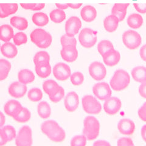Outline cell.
I'll list each match as a JSON object with an SVG mask.
<instances>
[{
  "label": "cell",
  "mask_w": 146,
  "mask_h": 146,
  "mask_svg": "<svg viewBox=\"0 0 146 146\" xmlns=\"http://www.w3.org/2000/svg\"><path fill=\"white\" fill-rule=\"evenodd\" d=\"M35 3H21L20 6L25 9L33 11L34 8L35 6Z\"/></svg>",
  "instance_id": "11a10c76"
},
{
  "label": "cell",
  "mask_w": 146,
  "mask_h": 146,
  "mask_svg": "<svg viewBox=\"0 0 146 146\" xmlns=\"http://www.w3.org/2000/svg\"><path fill=\"white\" fill-rule=\"evenodd\" d=\"M143 18L139 13H132L128 17L127 23L130 27L133 29H137L142 26L143 24Z\"/></svg>",
  "instance_id": "603a6c76"
},
{
  "label": "cell",
  "mask_w": 146,
  "mask_h": 146,
  "mask_svg": "<svg viewBox=\"0 0 146 146\" xmlns=\"http://www.w3.org/2000/svg\"><path fill=\"white\" fill-rule=\"evenodd\" d=\"M56 6L57 7V9H61V10H65V9L69 7L68 4H60V3H56Z\"/></svg>",
  "instance_id": "680465c9"
},
{
  "label": "cell",
  "mask_w": 146,
  "mask_h": 146,
  "mask_svg": "<svg viewBox=\"0 0 146 146\" xmlns=\"http://www.w3.org/2000/svg\"><path fill=\"white\" fill-rule=\"evenodd\" d=\"M82 107L84 110L91 115L99 114L102 110V106L100 103L91 95H86L82 98Z\"/></svg>",
  "instance_id": "5b68a950"
},
{
  "label": "cell",
  "mask_w": 146,
  "mask_h": 146,
  "mask_svg": "<svg viewBox=\"0 0 146 146\" xmlns=\"http://www.w3.org/2000/svg\"><path fill=\"white\" fill-rule=\"evenodd\" d=\"M82 27V21L80 18L76 16L70 17L65 23L66 34L70 36H74L79 33Z\"/></svg>",
  "instance_id": "8fae6325"
},
{
  "label": "cell",
  "mask_w": 146,
  "mask_h": 146,
  "mask_svg": "<svg viewBox=\"0 0 146 146\" xmlns=\"http://www.w3.org/2000/svg\"><path fill=\"white\" fill-rule=\"evenodd\" d=\"M58 124L55 121L53 120H48L42 123L41 125V130L43 132V133L46 135L49 132L51 131L55 127L58 125Z\"/></svg>",
  "instance_id": "f35d334b"
},
{
  "label": "cell",
  "mask_w": 146,
  "mask_h": 146,
  "mask_svg": "<svg viewBox=\"0 0 146 146\" xmlns=\"http://www.w3.org/2000/svg\"><path fill=\"white\" fill-rule=\"evenodd\" d=\"M139 55L141 58L146 62V44L143 45L139 50Z\"/></svg>",
  "instance_id": "9f6ffc18"
},
{
  "label": "cell",
  "mask_w": 146,
  "mask_h": 146,
  "mask_svg": "<svg viewBox=\"0 0 146 146\" xmlns=\"http://www.w3.org/2000/svg\"><path fill=\"white\" fill-rule=\"evenodd\" d=\"M80 16L84 21L86 22H91L96 18L97 11L96 8L92 6H85L81 9Z\"/></svg>",
  "instance_id": "d6986e66"
},
{
  "label": "cell",
  "mask_w": 146,
  "mask_h": 146,
  "mask_svg": "<svg viewBox=\"0 0 146 146\" xmlns=\"http://www.w3.org/2000/svg\"><path fill=\"white\" fill-rule=\"evenodd\" d=\"M79 104V96L74 91L68 93L65 98L64 105L66 110L69 112L76 111Z\"/></svg>",
  "instance_id": "7c38bea8"
},
{
  "label": "cell",
  "mask_w": 146,
  "mask_h": 146,
  "mask_svg": "<svg viewBox=\"0 0 146 146\" xmlns=\"http://www.w3.org/2000/svg\"><path fill=\"white\" fill-rule=\"evenodd\" d=\"M1 52L3 56L8 58H13L17 56L18 49L15 44L6 42L1 46Z\"/></svg>",
  "instance_id": "44dd1931"
},
{
  "label": "cell",
  "mask_w": 146,
  "mask_h": 146,
  "mask_svg": "<svg viewBox=\"0 0 146 146\" xmlns=\"http://www.w3.org/2000/svg\"><path fill=\"white\" fill-rule=\"evenodd\" d=\"M38 115L42 119L48 118L51 114V108L49 104L46 101L40 102L37 106Z\"/></svg>",
  "instance_id": "f546056e"
},
{
  "label": "cell",
  "mask_w": 146,
  "mask_h": 146,
  "mask_svg": "<svg viewBox=\"0 0 146 146\" xmlns=\"http://www.w3.org/2000/svg\"><path fill=\"white\" fill-rule=\"evenodd\" d=\"M71 83L76 86L81 85L84 81V76L80 72H74L70 76Z\"/></svg>",
  "instance_id": "b9f144b4"
},
{
  "label": "cell",
  "mask_w": 146,
  "mask_h": 146,
  "mask_svg": "<svg viewBox=\"0 0 146 146\" xmlns=\"http://www.w3.org/2000/svg\"><path fill=\"white\" fill-rule=\"evenodd\" d=\"M114 48V46L110 41L104 40L100 41L98 44V50L100 56H102L109 50Z\"/></svg>",
  "instance_id": "8d00e7d4"
},
{
  "label": "cell",
  "mask_w": 146,
  "mask_h": 146,
  "mask_svg": "<svg viewBox=\"0 0 146 146\" xmlns=\"http://www.w3.org/2000/svg\"><path fill=\"white\" fill-rule=\"evenodd\" d=\"M100 131V123L96 118L92 116L86 117L84 121L83 135L88 141L98 138Z\"/></svg>",
  "instance_id": "7a4b0ae2"
},
{
  "label": "cell",
  "mask_w": 146,
  "mask_h": 146,
  "mask_svg": "<svg viewBox=\"0 0 146 146\" xmlns=\"http://www.w3.org/2000/svg\"><path fill=\"white\" fill-rule=\"evenodd\" d=\"M48 138L54 142L60 143L65 139L66 133L62 128L59 125L55 127L54 129L46 135Z\"/></svg>",
  "instance_id": "ac0fdd59"
},
{
  "label": "cell",
  "mask_w": 146,
  "mask_h": 146,
  "mask_svg": "<svg viewBox=\"0 0 146 146\" xmlns=\"http://www.w3.org/2000/svg\"><path fill=\"white\" fill-rule=\"evenodd\" d=\"M87 138L84 135H77L71 139V146H85L87 142Z\"/></svg>",
  "instance_id": "60d3db41"
},
{
  "label": "cell",
  "mask_w": 146,
  "mask_h": 146,
  "mask_svg": "<svg viewBox=\"0 0 146 146\" xmlns=\"http://www.w3.org/2000/svg\"><path fill=\"white\" fill-rule=\"evenodd\" d=\"M49 17L51 21L55 23H60L66 19V13L65 11L61 9H54L50 12Z\"/></svg>",
  "instance_id": "d6a6232c"
},
{
  "label": "cell",
  "mask_w": 146,
  "mask_h": 146,
  "mask_svg": "<svg viewBox=\"0 0 146 146\" xmlns=\"http://www.w3.org/2000/svg\"><path fill=\"white\" fill-rule=\"evenodd\" d=\"M1 129L5 132V133L6 134L8 138L9 142V141H12L13 139L16 138V136H17L16 130L15 129V128L13 126L9 125H5L1 127Z\"/></svg>",
  "instance_id": "ee69618b"
},
{
  "label": "cell",
  "mask_w": 146,
  "mask_h": 146,
  "mask_svg": "<svg viewBox=\"0 0 146 146\" xmlns=\"http://www.w3.org/2000/svg\"><path fill=\"white\" fill-rule=\"evenodd\" d=\"M68 4L69 7H71V9H77L82 6V3H76V4L68 3Z\"/></svg>",
  "instance_id": "94428289"
},
{
  "label": "cell",
  "mask_w": 146,
  "mask_h": 146,
  "mask_svg": "<svg viewBox=\"0 0 146 146\" xmlns=\"http://www.w3.org/2000/svg\"><path fill=\"white\" fill-rule=\"evenodd\" d=\"M44 7H45V4H44V3L36 4L35 7L33 9V11H40V10H42V9Z\"/></svg>",
  "instance_id": "6125c7cd"
},
{
  "label": "cell",
  "mask_w": 146,
  "mask_h": 146,
  "mask_svg": "<svg viewBox=\"0 0 146 146\" xmlns=\"http://www.w3.org/2000/svg\"><path fill=\"white\" fill-rule=\"evenodd\" d=\"M119 23V20L117 17L112 14L110 15L104 19V28L108 33H113L117 29Z\"/></svg>",
  "instance_id": "7402d4cb"
},
{
  "label": "cell",
  "mask_w": 146,
  "mask_h": 146,
  "mask_svg": "<svg viewBox=\"0 0 146 146\" xmlns=\"http://www.w3.org/2000/svg\"><path fill=\"white\" fill-rule=\"evenodd\" d=\"M138 114L141 120L146 122V102L139 108Z\"/></svg>",
  "instance_id": "f907efd6"
},
{
  "label": "cell",
  "mask_w": 146,
  "mask_h": 146,
  "mask_svg": "<svg viewBox=\"0 0 146 146\" xmlns=\"http://www.w3.org/2000/svg\"><path fill=\"white\" fill-rule=\"evenodd\" d=\"M117 129L122 135H131L135 131V124L130 119H122L118 122Z\"/></svg>",
  "instance_id": "9a60e30c"
},
{
  "label": "cell",
  "mask_w": 146,
  "mask_h": 146,
  "mask_svg": "<svg viewBox=\"0 0 146 146\" xmlns=\"http://www.w3.org/2000/svg\"><path fill=\"white\" fill-rule=\"evenodd\" d=\"M7 142H9V139L6 134L1 129H0V146L5 145Z\"/></svg>",
  "instance_id": "f5cc1de1"
},
{
  "label": "cell",
  "mask_w": 146,
  "mask_h": 146,
  "mask_svg": "<svg viewBox=\"0 0 146 146\" xmlns=\"http://www.w3.org/2000/svg\"><path fill=\"white\" fill-rule=\"evenodd\" d=\"M31 113L28 109L26 107H23L20 112L13 117L14 119L20 123H25L30 120Z\"/></svg>",
  "instance_id": "d590c367"
},
{
  "label": "cell",
  "mask_w": 146,
  "mask_h": 146,
  "mask_svg": "<svg viewBox=\"0 0 146 146\" xmlns=\"http://www.w3.org/2000/svg\"><path fill=\"white\" fill-rule=\"evenodd\" d=\"M139 93L141 97L146 99V82L140 85L139 87Z\"/></svg>",
  "instance_id": "db71d44e"
},
{
  "label": "cell",
  "mask_w": 146,
  "mask_h": 146,
  "mask_svg": "<svg viewBox=\"0 0 146 146\" xmlns=\"http://www.w3.org/2000/svg\"><path fill=\"white\" fill-rule=\"evenodd\" d=\"M10 23L13 27L20 31H24L28 27V21L26 18L21 17L15 16L12 17Z\"/></svg>",
  "instance_id": "f1b7e54d"
},
{
  "label": "cell",
  "mask_w": 146,
  "mask_h": 146,
  "mask_svg": "<svg viewBox=\"0 0 146 146\" xmlns=\"http://www.w3.org/2000/svg\"><path fill=\"white\" fill-rule=\"evenodd\" d=\"M141 136L146 143V125H143L141 128Z\"/></svg>",
  "instance_id": "91938a15"
},
{
  "label": "cell",
  "mask_w": 146,
  "mask_h": 146,
  "mask_svg": "<svg viewBox=\"0 0 146 146\" xmlns=\"http://www.w3.org/2000/svg\"><path fill=\"white\" fill-rule=\"evenodd\" d=\"M102 57L103 61L106 65L108 66H114L119 62L121 54L119 52L113 48L109 50Z\"/></svg>",
  "instance_id": "2e32d148"
},
{
  "label": "cell",
  "mask_w": 146,
  "mask_h": 146,
  "mask_svg": "<svg viewBox=\"0 0 146 146\" xmlns=\"http://www.w3.org/2000/svg\"><path fill=\"white\" fill-rule=\"evenodd\" d=\"M64 96H65V90L62 86H60V88L59 89V90L56 94H54L52 96H50L49 98L52 102L54 103H57L60 102L64 98Z\"/></svg>",
  "instance_id": "f6af8a7d"
},
{
  "label": "cell",
  "mask_w": 146,
  "mask_h": 146,
  "mask_svg": "<svg viewBox=\"0 0 146 146\" xmlns=\"http://www.w3.org/2000/svg\"><path fill=\"white\" fill-rule=\"evenodd\" d=\"M52 72L55 78L60 81L67 80L71 75L70 67L67 64L62 62L57 63L54 66Z\"/></svg>",
  "instance_id": "9c48e42d"
},
{
  "label": "cell",
  "mask_w": 146,
  "mask_h": 146,
  "mask_svg": "<svg viewBox=\"0 0 146 146\" xmlns=\"http://www.w3.org/2000/svg\"><path fill=\"white\" fill-rule=\"evenodd\" d=\"M49 35V33L45 30L37 28L32 32L30 35V38L32 42L34 43L35 45H37L39 43H42L43 41L46 39Z\"/></svg>",
  "instance_id": "ffe728a7"
},
{
  "label": "cell",
  "mask_w": 146,
  "mask_h": 146,
  "mask_svg": "<svg viewBox=\"0 0 146 146\" xmlns=\"http://www.w3.org/2000/svg\"><path fill=\"white\" fill-rule=\"evenodd\" d=\"M122 42L128 49L133 50L141 45L142 38L138 32L134 30H128L122 34Z\"/></svg>",
  "instance_id": "277c9868"
},
{
  "label": "cell",
  "mask_w": 146,
  "mask_h": 146,
  "mask_svg": "<svg viewBox=\"0 0 146 146\" xmlns=\"http://www.w3.org/2000/svg\"><path fill=\"white\" fill-rule=\"evenodd\" d=\"M32 20L36 26L42 27L48 24L49 17L43 12H37L33 15Z\"/></svg>",
  "instance_id": "4dcf8cb0"
},
{
  "label": "cell",
  "mask_w": 146,
  "mask_h": 146,
  "mask_svg": "<svg viewBox=\"0 0 146 146\" xmlns=\"http://www.w3.org/2000/svg\"><path fill=\"white\" fill-rule=\"evenodd\" d=\"M18 79L21 83L26 85L34 81L35 76L32 71L28 69H23L18 72Z\"/></svg>",
  "instance_id": "484cf974"
},
{
  "label": "cell",
  "mask_w": 146,
  "mask_h": 146,
  "mask_svg": "<svg viewBox=\"0 0 146 146\" xmlns=\"http://www.w3.org/2000/svg\"><path fill=\"white\" fill-rule=\"evenodd\" d=\"M52 42V37L51 35L49 34V36H48V38L46 39L44 41H43L42 43H39L36 46L40 48L45 49V48H47L49 47L50 46H51Z\"/></svg>",
  "instance_id": "7dc6e473"
},
{
  "label": "cell",
  "mask_w": 146,
  "mask_h": 146,
  "mask_svg": "<svg viewBox=\"0 0 146 146\" xmlns=\"http://www.w3.org/2000/svg\"><path fill=\"white\" fill-rule=\"evenodd\" d=\"M62 58L67 62H73L77 60L78 57V51L76 46L69 45L62 47L60 51Z\"/></svg>",
  "instance_id": "5bb4252c"
},
{
  "label": "cell",
  "mask_w": 146,
  "mask_h": 146,
  "mask_svg": "<svg viewBox=\"0 0 146 146\" xmlns=\"http://www.w3.org/2000/svg\"><path fill=\"white\" fill-rule=\"evenodd\" d=\"M98 33L92 29L86 27L80 32L79 41L82 46L85 48H92L97 42Z\"/></svg>",
  "instance_id": "3957f363"
},
{
  "label": "cell",
  "mask_w": 146,
  "mask_h": 146,
  "mask_svg": "<svg viewBox=\"0 0 146 146\" xmlns=\"http://www.w3.org/2000/svg\"><path fill=\"white\" fill-rule=\"evenodd\" d=\"M27 97L32 102H38L43 98V93L40 89L34 88L31 89L27 93Z\"/></svg>",
  "instance_id": "74e56055"
},
{
  "label": "cell",
  "mask_w": 146,
  "mask_h": 146,
  "mask_svg": "<svg viewBox=\"0 0 146 146\" xmlns=\"http://www.w3.org/2000/svg\"><path fill=\"white\" fill-rule=\"evenodd\" d=\"M133 6L137 12L140 13H146V3L145 4H138L134 3Z\"/></svg>",
  "instance_id": "816d5d0a"
},
{
  "label": "cell",
  "mask_w": 146,
  "mask_h": 146,
  "mask_svg": "<svg viewBox=\"0 0 146 146\" xmlns=\"http://www.w3.org/2000/svg\"><path fill=\"white\" fill-rule=\"evenodd\" d=\"M23 107L21 104L17 100H10L6 103L4 110L7 115L13 118L20 112Z\"/></svg>",
  "instance_id": "e0dca14e"
},
{
  "label": "cell",
  "mask_w": 146,
  "mask_h": 146,
  "mask_svg": "<svg viewBox=\"0 0 146 146\" xmlns=\"http://www.w3.org/2000/svg\"><path fill=\"white\" fill-rule=\"evenodd\" d=\"M34 63L35 65L43 63H49L50 56L48 52L41 51L36 52L34 57Z\"/></svg>",
  "instance_id": "e575fe53"
},
{
  "label": "cell",
  "mask_w": 146,
  "mask_h": 146,
  "mask_svg": "<svg viewBox=\"0 0 146 146\" xmlns=\"http://www.w3.org/2000/svg\"><path fill=\"white\" fill-rule=\"evenodd\" d=\"M42 86L44 93L50 97L56 94L60 88L61 86L53 80H47L43 82Z\"/></svg>",
  "instance_id": "cb8c5ba5"
},
{
  "label": "cell",
  "mask_w": 146,
  "mask_h": 146,
  "mask_svg": "<svg viewBox=\"0 0 146 146\" xmlns=\"http://www.w3.org/2000/svg\"><path fill=\"white\" fill-rule=\"evenodd\" d=\"M33 131L31 128L27 125L22 127L16 136V145L31 146L33 144Z\"/></svg>",
  "instance_id": "8992f818"
},
{
  "label": "cell",
  "mask_w": 146,
  "mask_h": 146,
  "mask_svg": "<svg viewBox=\"0 0 146 146\" xmlns=\"http://www.w3.org/2000/svg\"><path fill=\"white\" fill-rule=\"evenodd\" d=\"M60 43L62 46H66L69 45H77V40L74 36H70L66 34H64L61 36Z\"/></svg>",
  "instance_id": "7bdbcfd3"
},
{
  "label": "cell",
  "mask_w": 146,
  "mask_h": 146,
  "mask_svg": "<svg viewBox=\"0 0 146 146\" xmlns=\"http://www.w3.org/2000/svg\"><path fill=\"white\" fill-rule=\"evenodd\" d=\"M129 5V3H115L112 8L118 11L127 12V8Z\"/></svg>",
  "instance_id": "c3c4849f"
},
{
  "label": "cell",
  "mask_w": 146,
  "mask_h": 146,
  "mask_svg": "<svg viewBox=\"0 0 146 146\" xmlns=\"http://www.w3.org/2000/svg\"><path fill=\"white\" fill-rule=\"evenodd\" d=\"M14 33L11 26L3 25L0 26V39L4 42H9L13 38Z\"/></svg>",
  "instance_id": "4316f807"
},
{
  "label": "cell",
  "mask_w": 146,
  "mask_h": 146,
  "mask_svg": "<svg viewBox=\"0 0 146 146\" xmlns=\"http://www.w3.org/2000/svg\"><path fill=\"white\" fill-rule=\"evenodd\" d=\"M88 71L90 75L96 80H101L107 75V69L103 63L96 61L90 64Z\"/></svg>",
  "instance_id": "ba28073f"
},
{
  "label": "cell",
  "mask_w": 146,
  "mask_h": 146,
  "mask_svg": "<svg viewBox=\"0 0 146 146\" xmlns=\"http://www.w3.org/2000/svg\"><path fill=\"white\" fill-rule=\"evenodd\" d=\"M26 85L21 83L20 82H15L9 86V93L12 97L15 98H21L23 97L27 92Z\"/></svg>",
  "instance_id": "4fadbf2b"
},
{
  "label": "cell",
  "mask_w": 146,
  "mask_h": 146,
  "mask_svg": "<svg viewBox=\"0 0 146 146\" xmlns=\"http://www.w3.org/2000/svg\"><path fill=\"white\" fill-rule=\"evenodd\" d=\"M117 145L118 146H133L134 143L131 138L123 137L117 141Z\"/></svg>",
  "instance_id": "bcb514c9"
},
{
  "label": "cell",
  "mask_w": 146,
  "mask_h": 146,
  "mask_svg": "<svg viewBox=\"0 0 146 146\" xmlns=\"http://www.w3.org/2000/svg\"><path fill=\"white\" fill-rule=\"evenodd\" d=\"M130 82V76L124 70H116L110 82L111 88L115 91H120L126 88Z\"/></svg>",
  "instance_id": "6da1fadb"
},
{
  "label": "cell",
  "mask_w": 146,
  "mask_h": 146,
  "mask_svg": "<svg viewBox=\"0 0 146 146\" xmlns=\"http://www.w3.org/2000/svg\"><path fill=\"white\" fill-rule=\"evenodd\" d=\"M0 120H1V122H0V127H2L4 126V124H5L6 121V117L4 116L3 112H0Z\"/></svg>",
  "instance_id": "be15d7a7"
},
{
  "label": "cell",
  "mask_w": 146,
  "mask_h": 146,
  "mask_svg": "<svg viewBox=\"0 0 146 146\" xmlns=\"http://www.w3.org/2000/svg\"><path fill=\"white\" fill-rule=\"evenodd\" d=\"M35 70L41 78H46L51 73V66L49 63H43L35 65Z\"/></svg>",
  "instance_id": "83f0119b"
},
{
  "label": "cell",
  "mask_w": 146,
  "mask_h": 146,
  "mask_svg": "<svg viewBox=\"0 0 146 146\" xmlns=\"http://www.w3.org/2000/svg\"><path fill=\"white\" fill-rule=\"evenodd\" d=\"M111 14L117 17L119 20V22H121L124 20V18H125V16L127 14V12L118 11H116V10H115V9L112 8L111 9Z\"/></svg>",
  "instance_id": "681fc988"
},
{
  "label": "cell",
  "mask_w": 146,
  "mask_h": 146,
  "mask_svg": "<svg viewBox=\"0 0 146 146\" xmlns=\"http://www.w3.org/2000/svg\"><path fill=\"white\" fill-rule=\"evenodd\" d=\"M18 9V5L17 3H1L0 10H2L9 17L10 15L15 13Z\"/></svg>",
  "instance_id": "836d02e7"
},
{
  "label": "cell",
  "mask_w": 146,
  "mask_h": 146,
  "mask_svg": "<svg viewBox=\"0 0 146 146\" xmlns=\"http://www.w3.org/2000/svg\"><path fill=\"white\" fill-rule=\"evenodd\" d=\"M93 145L94 146H110V144L108 142L104 140H99L96 141V142L94 143Z\"/></svg>",
  "instance_id": "6f0895ef"
},
{
  "label": "cell",
  "mask_w": 146,
  "mask_h": 146,
  "mask_svg": "<svg viewBox=\"0 0 146 146\" xmlns=\"http://www.w3.org/2000/svg\"><path fill=\"white\" fill-rule=\"evenodd\" d=\"M13 43L16 46H21L26 44L27 42V36L26 34L22 32L17 33L14 34L13 37Z\"/></svg>",
  "instance_id": "ab89813d"
},
{
  "label": "cell",
  "mask_w": 146,
  "mask_h": 146,
  "mask_svg": "<svg viewBox=\"0 0 146 146\" xmlns=\"http://www.w3.org/2000/svg\"><path fill=\"white\" fill-rule=\"evenodd\" d=\"M133 1H135V0H133Z\"/></svg>",
  "instance_id": "e7e4bbea"
},
{
  "label": "cell",
  "mask_w": 146,
  "mask_h": 146,
  "mask_svg": "<svg viewBox=\"0 0 146 146\" xmlns=\"http://www.w3.org/2000/svg\"><path fill=\"white\" fill-rule=\"evenodd\" d=\"M131 76L133 79L138 82L142 84L146 82V67L138 66L131 70Z\"/></svg>",
  "instance_id": "d4e9b609"
},
{
  "label": "cell",
  "mask_w": 146,
  "mask_h": 146,
  "mask_svg": "<svg viewBox=\"0 0 146 146\" xmlns=\"http://www.w3.org/2000/svg\"><path fill=\"white\" fill-rule=\"evenodd\" d=\"M122 107L121 100L116 97H110L105 100L104 110L106 113L110 115L116 114Z\"/></svg>",
  "instance_id": "30bf717a"
},
{
  "label": "cell",
  "mask_w": 146,
  "mask_h": 146,
  "mask_svg": "<svg viewBox=\"0 0 146 146\" xmlns=\"http://www.w3.org/2000/svg\"><path fill=\"white\" fill-rule=\"evenodd\" d=\"M11 63L6 59H0V80L6 79L11 70Z\"/></svg>",
  "instance_id": "1f68e13d"
},
{
  "label": "cell",
  "mask_w": 146,
  "mask_h": 146,
  "mask_svg": "<svg viewBox=\"0 0 146 146\" xmlns=\"http://www.w3.org/2000/svg\"><path fill=\"white\" fill-rule=\"evenodd\" d=\"M110 85L106 82H99L96 84L93 87L94 96L99 99L106 100L111 96V89Z\"/></svg>",
  "instance_id": "52a82bcc"
}]
</instances>
